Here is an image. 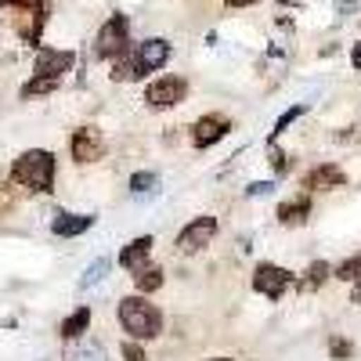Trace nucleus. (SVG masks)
Listing matches in <instances>:
<instances>
[{
  "instance_id": "1",
  "label": "nucleus",
  "mask_w": 361,
  "mask_h": 361,
  "mask_svg": "<svg viewBox=\"0 0 361 361\" xmlns=\"http://www.w3.org/2000/svg\"><path fill=\"white\" fill-rule=\"evenodd\" d=\"M170 54H173V47H170V40H163V37H152V40H141V44H134V47H127L123 54L112 62V80L116 83H130V80H145L148 73H159L166 62H170Z\"/></svg>"
},
{
  "instance_id": "2",
  "label": "nucleus",
  "mask_w": 361,
  "mask_h": 361,
  "mask_svg": "<svg viewBox=\"0 0 361 361\" xmlns=\"http://www.w3.org/2000/svg\"><path fill=\"white\" fill-rule=\"evenodd\" d=\"M116 318H119V325H123V333L130 340H137V343H148V340H156L163 333V311L141 293L119 300Z\"/></svg>"
},
{
  "instance_id": "3",
  "label": "nucleus",
  "mask_w": 361,
  "mask_h": 361,
  "mask_svg": "<svg viewBox=\"0 0 361 361\" xmlns=\"http://www.w3.org/2000/svg\"><path fill=\"white\" fill-rule=\"evenodd\" d=\"M54 177H58V159L47 148H29L11 163V180L29 192H40V195L54 192Z\"/></svg>"
},
{
  "instance_id": "4",
  "label": "nucleus",
  "mask_w": 361,
  "mask_h": 361,
  "mask_svg": "<svg viewBox=\"0 0 361 361\" xmlns=\"http://www.w3.org/2000/svg\"><path fill=\"white\" fill-rule=\"evenodd\" d=\"M130 47V18L127 15H112L94 37V58L102 62H116L119 54Z\"/></svg>"
},
{
  "instance_id": "5",
  "label": "nucleus",
  "mask_w": 361,
  "mask_h": 361,
  "mask_svg": "<svg viewBox=\"0 0 361 361\" xmlns=\"http://www.w3.org/2000/svg\"><path fill=\"white\" fill-rule=\"evenodd\" d=\"M293 286H300L296 275H293V271H286V267H279V264H257V271H253V289L260 296H267L271 304H279V300Z\"/></svg>"
},
{
  "instance_id": "6",
  "label": "nucleus",
  "mask_w": 361,
  "mask_h": 361,
  "mask_svg": "<svg viewBox=\"0 0 361 361\" xmlns=\"http://www.w3.org/2000/svg\"><path fill=\"white\" fill-rule=\"evenodd\" d=\"M217 217H209V214H202V217H192L185 228L177 231V238H173V246H177V253H199V250H206L209 243H214V235H217Z\"/></svg>"
},
{
  "instance_id": "7",
  "label": "nucleus",
  "mask_w": 361,
  "mask_h": 361,
  "mask_svg": "<svg viewBox=\"0 0 361 361\" xmlns=\"http://www.w3.org/2000/svg\"><path fill=\"white\" fill-rule=\"evenodd\" d=\"M185 94H188V83L180 80V76H156L152 83L145 87V105L148 109H173V105H180L185 102Z\"/></svg>"
},
{
  "instance_id": "8",
  "label": "nucleus",
  "mask_w": 361,
  "mask_h": 361,
  "mask_svg": "<svg viewBox=\"0 0 361 361\" xmlns=\"http://www.w3.org/2000/svg\"><path fill=\"white\" fill-rule=\"evenodd\" d=\"M231 134V119L224 112H209V116H199L195 119V127H192V145L195 148H209V145H217Z\"/></svg>"
},
{
  "instance_id": "9",
  "label": "nucleus",
  "mask_w": 361,
  "mask_h": 361,
  "mask_svg": "<svg viewBox=\"0 0 361 361\" xmlns=\"http://www.w3.org/2000/svg\"><path fill=\"white\" fill-rule=\"evenodd\" d=\"M69 152L76 163H98L105 156V137L98 127H80L73 130V141H69Z\"/></svg>"
},
{
  "instance_id": "10",
  "label": "nucleus",
  "mask_w": 361,
  "mask_h": 361,
  "mask_svg": "<svg viewBox=\"0 0 361 361\" xmlns=\"http://www.w3.org/2000/svg\"><path fill=\"white\" fill-rule=\"evenodd\" d=\"M76 62L73 51H58V47H37V66L33 76H51V80H62Z\"/></svg>"
},
{
  "instance_id": "11",
  "label": "nucleus",
  "mask_w": 361,
  "mask_h": 361,
  "mask_svg": "<svg viewBox=\"0 0 361 361\" xmlns=\"http://www.w3.org/2000/svg\"><path fill=\"white\" fill-rule=\"evenodd\" d=\"M304 188L307 192H336V188H347V173L336 163H318L314 170H307Z\"/></svg>"
},
{
  "instance_id": "12",
  "label": "nucleus",
  "mask_w": 361,
  "mask_h": 361,
  "mask_svg": "<svg viewBox=\"0 0 361 361\" xmlns=\"http://www.w3.org/2000/svg\"><path fill=\"white\" fill-rule=\"evenodd\" d=\"M152 246H156V238L152 235H137L134 243H127L123 250H119V267L123 271H137L148 267V260H152Z\"/></svg>"
},
{
  "instance_id": "13",
  "label": "nucleus",
  "mask_w": 361,
  "mask_h": 361,
  "mask_svg": "<svg viewBox=\"0 0 361 361\" xmlns=\"http://www.w3.org/2000/svg\"><path fill=\"white\" fill-rule=\"evenodd\" d=\"M94 214H58L54 221H51V231L58 235V238H76V235H83V231H90L94 228Z\"/></svg>"
},
{
  "instance_id": "14",
  "label": "nucleus",
  "mask_w": 361,
  "mask_h": 361,
  "mask_svg": "<svg viewBox=\"0 0 361 361\" xmlns=\"http://www.w3.org/2000/svg\"><path fill=\"white\" fill-rule=\"evenodd\" d=\"M307 214H311V199H307V195L289 199V202H282V206H279V221H282L286 228L304 224V221H307Z\"/></svg>"
},
{
  "instance_id": "15",
  "label": "nucleus",
  "mask_w": 361,
  "mask_h": 361,
  "mask_svg": "<svg viewBox=\"0 0 361 361\" xmlns=\"http://www.w3.org/2000/svg\"><path fill=\"white\" fill-rule=\"evenodd\" d=\"M87 329H90V307H76L62 325H58V336L62 340H80Z\"/></svg>"
},
{
  "instance_id": "16",
  "label": "nucleus",
  "mask_w": 361,
  "mask_h": 361,
  "mask_svg": "<svg viewBox=\"0 0 361 361\" xmlns=\"http://www.w3.org/2000/svg\"><path fill=\"white\" fill-rule=\"evenodd\" d=\"M134 286H137V293H141V296H148V293L163 289V267H156V264L141 267L137 275H134Z\"/></svg>"
},
{
  "instance_id": "17",
  "label": "nucleus",
  "mask_w": 361,
  "mask_h": 361,
  "mask_svg": "<svg viewBox=\"0 0 361 361\" xmlns=\"http://www.w3.org/2000/svg\"><path fill=\"white\" fill-rule=\"evenodd\" d=\"M66 361H109V357H105V347H102L98 340H83V343H76V347L69 350Z\"/></svg>"
},
{
  "instance_id": "18",
  "label": "nucleus",
  "mask_w": 361,
  "mask_h": 361,
  "mask_svg": "<svg viewBox=\"0 0 361 361\" xmlns=\"http://www.w3.org/2000/svg\"><path fill=\"white\" fill-rule=\"evenodd\" d=\"M62 87V80H51V76H33L22 83V98H40V94H51V90Z\"/></svg>"
},
{
  "instance_id": "19",
  "label": "nucleus",
  "mask_w": 361,
  "mask_h": 361,
  "mask_svg": "<svg viewBox=\"0 0 361 361\" xmlns=\"http://www.w3.org/2000/svg\"><path fill=\"white\" fill-rule=\"evenodd\" d=\"M329 275H333V267H329L325 260H314V264L307 267V279H304V282H300L296 289H318V286H322V282H325Z\"/></svg>"
},
{
  "instance_id": "20",
  "label": "nucleus",
  "mask_w": 361,
  "mask_h": 361,
  "mask_svg": "<svg viewBox=\"0 0 361 361\" xmlns=\"http://www.w3.org/2000/svg\"><path fill=\"white\" fill-rule=\"evenodd\" d=\"M159 188V177L152 173V170H137L134 177H130V192L134 195H148V192H156Z\"/></svg>"
},
{
  "instance_id": "21",
  "label": "nucleus",
  "mask_w": 361,
  "mask_h": 361,
  "mask_svg": "<svg viewBox=\"0 0 361 361\" xmlns=\"http://www.w3.org/2000/svg\"><path fill=\"white\" fill-rule=\"evenodd\" d=\"M109 275V257H98L94 264H90L87 271H83V279H80V289H90V286H98L102 279Z\"/></svg>"
},
{
  "instance_id": "22",
  "label": "nucleus",
  "mask_w": 361,
  "mask_h": 361,
  "mask_svg": "<svg viewBox=\"0 0 361 361\" xmlns=\"http://www.w3.org/2000/svg\"><path fill=\"white\" fill-rule=\"evenodd\" d=\"M304 112H307V105H293V109H286V112L279 116V123H275V130L267 134V145H275V137H279V134H286V127H289V123H296V119L304 116Z\"/></svg>"
},
{
  "instance_id": "23",
  "label": "nucleus",
  "mask_w": 361,
  "mask_h": 361,
  "mask_svg": "<svg viewBox=\"0 0 361 361\" xmlns=\"http://www.w3.org/2000/svg\"><path fill=\"white\" fill-rule=\"evenodd\" d=\"M329 354H333V361H347V357H354V343L343 340L340 333H333L329 336Z\"/></svg>"
},
{
  "instance_id": "24",
  "label": "nucleus",
  "mask_w": 361,
  "mask_h": 361,
  "mask_svg": "<svg viewBox=\"0 0 361 361\" xmlns=\"http://www.w3.org/2000/svg\"><path fill=\"white\" fill-rule=\"evenodd\" d=\"M333 275H336L340 282H354V279L361 275V253H357V257H347L340 267H333Z\"/></svg>"
},
{
  "instance_id": "25",
  "label": "nucleus",
  "mask_w": 361,
  "mask_h": 361,
  "mask_svg": "<svg viewBox=\"0 0 361 361\" xmlns=\"http://www.w3.org/2000/svg\"><path fill=\"white\" fill-rule=\"evenodd\" d=\"M123 361H148V354H145V347L137 340H127L123 343Z\"/></svg>"
},
{
  "instance_id": "26",
  "label": "nucleus",
  "mask_w": 361,
  "mask_h": 361,
  "mask_svg": "<svg viewBox=\"0 0 361 361\" xmlns=\"http://www.w3.org/2000/svg\"><path fill=\"white\" fill-rule=\"evenodd\" d=\"M271 192H275V180H253V185L246 188L250 199H260V195H271Z\"/></svg>"
},
{
  "instance_id": "27",
  "label": "nucleus",
  "mask_w": 361,
  "mask_h": 361,
  "mask_svg": "<svg viewBox=\"0 0 361 361\" xmlns=\"http://www.w3.org/2000/svg\"><path fill=\"white\" fill-rule=\"evenodd\" d=\"M267 152H271V166H275L279 173H286V170H289V156H286V152H279L275 145H267Z\"/></svg>"
},
{
  "instance_id": "28",
  "label": "nucleus",
  "mask_w": 361,
  "mask_h": 361,
  "mask_svg": "<svg viewBox=\"0 0 361 361\" xmlns=\"http://www.w3.org/2000/svg\"><path fill=\"white\" fill-rule=\"evenodd\" d=\"M350 66H354V69L361 73V40H357V44L350 47Z\"/></svg>"
},
{
  "instance_id": "29",
  "label": "nucleus",
  "mask_w": 361,
  "mask_h": 361,
  "mask_svg": "<svg viewBox=\"0 0 361 361\" xmlns=\"http://www.w3.org/2000/svg\"><path fill=\"white\" fill-rule=\"evenodd\" d=\"M350 304H361V275L350 282Z\"/></svg>"
},
{
  "instance_id": "30",
  "label": "nucleus",
  "mask_w": 361,
  "mask_h": 361,
  "mask_svg": "<svg viewBox=\"0 0 361 361\" xmlns=\"http://www.w3.org/2000/svg\"><path fill=\"white\" fill-rule=\"evenodd\" d=\"M336 8H340V15H350L357 8V0H336Z\"/></svg>"
},
{
  "instance_id": "31",
  "label": "nucleus",
  "mask_w": 361,
  "mask_h": 361,
  "mask_svg": "<svg viewBox=\"0 0 361 361\" xmlns=\"http://www.w3.org/2000/svg\"><path fill=\"white\" fill-rule=\"evenodd\" d=\"M228 8H250V4H257V0H224Z\"/></svg>"
},
{
  "instance_id": "32",
  "label": "nucleus",
  "mask_w": 361,
  "mask_h": 361,
  "mask_svg": "<svg viewBox=\"0 0 361 361\" xmlns=\"http://www.w3.org/2000/svg\"><path fill=\"white\" fill-rule=\"evenodd\" d=\"M209 361H231V357H209Z\"/></svg>"
}]
</instances>
